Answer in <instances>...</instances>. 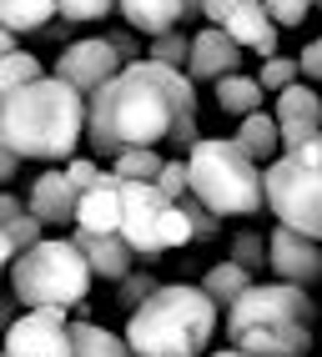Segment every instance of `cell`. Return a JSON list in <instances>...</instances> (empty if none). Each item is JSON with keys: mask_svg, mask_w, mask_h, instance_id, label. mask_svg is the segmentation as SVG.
Masks as SVG:
<instances>
[{"mask_svg": "<svg viewBox=\"0 0 322 357\" xmlns=\"http://www.w3.org/2000/svg\"><path fill=\"white\" fill-rule=\"evenodd\" d=\"M76 227L81 231H96V236H116L121 231V181L101 172L91 192H81L76 202Z\"/></svg>", "mask_w": 322, "mask_h": 357, "instance_id": "cell-15", "label": "cell"}, {"mask_svg": "<svg viewBox=\"0 0 322 357\" xmlns=\"http://www.w3.org/2000/svg\"><path fill=\"white\" fill-rule=\"evenodd\" d=\"M51 20H56V0H0V26L10 36L45 31Z\"/></svg>", "mask_w": 322, "mask_h": 357, "instance_id": "cell-22", "label": "cell"}, {"mask_svg": "<svg viewBox=\"0 0 322 357\" xmlns=\"http://www.w3.org/2000/svg\"><path fill=\"white\" fill-rule=\"evenodd\" d=\"M262 202L277 217V227L322 242V136L262 166Z\"/></svg>", "mask_w": 322, "mask_h": 357, "instance_id": "cell-6", "label": "cell"}, {"mask_svg": "<svg viewBox=\"0 0 322 357\" xmlns=\"http://www.w3.org/2000/svg\"><path fill=\"white\" fill-rule=\"evenodd\" d=\"M237 146L252 156V161H277L282 156V136H277V121H272V111H252V116H242L237 121Z\"/></svg>", "mask_w": 322, "mask_h": 357, "instance_id": "cell-19", "label": "cell"}, {"mask_svg": "<svg viewBox=\"0 0 322 357\" xmlns=\"http://www.w3.org/2000/svg\"><path fill=\"white\" fill-rule=\"evenodd\" d=\"M317 307L302 287H287V282H252V287L227 307V337H242V332L257 327H312Z\"/></svg>", "mask_w": 322, "mask_h": 357, "instance_id": "cell-8", "label": "cell"}, {"mask_svg": "<svg viewBox=\"0 0 322 357\" xmlns=\"http://www.w3.org/2000/svg\"><path fill=\"white\" fill-rule=\"evenodd\" d=\"M101 40H106L111 51L121 56V66H136V61H146V45H141V36H136L131 26H111Z\"/></svg>", "mask_w": 322, "mask_h": 357, "instance_id": "cell-35", "label": "cell"}, {"mask_svg": "<svg viewBox=\"0 0 322 357\" xmlns=\"http://www.w3.org/2000/svg\"><path fill=\"white\" fill-rule=\"evenodd\" d=\"M71 247L81 252V261L91 267V277L101 282H121L131 272V247L121 242V236H96V231H71Z\"/></svg>", "mask_w": 322, "mask_h": 357, "instance_id": "cell-17", "label": "cell"}, {"mask_svg": "<svg viewBox=\"0 0 322 357\" xmlns=\"http://www.w3.org/2000/svg\"><path fill=\"white\" fill-rule=\"evenodd\" d=\"M156 287H161V282H156L151 272H136V267H131V272L116 282V297H121V307H126V312H136V307H141V302H146Z\"/></svg>", "mask_w": 322, "mask_h": 357, "instance_id": "cell-32", "label": "cell"}, {"mask_svg": "<svg viewBox=\"0 0 322 357\" xmlns=\"http://www.w3.org/2000/svg\"><path fill=\"white\" fill-rule=\"evenodd\" d=\"M161 161H167L161 151H151V146H136V151L111 156V176H116V181H156Z\"/></svg>", "mask_w": 322, "mask_h": 357, "instance_id": "cell-25", "label": "cell"}, {"mask_svg": "<svg viewBox=\"0 0 322 357\" xmlns=\"http://www.w3.org/2000/svg\"><path fill=\"white\" fill-rule=\"evenodd\" d=\"M181 6V26H192V20H201V0H176Z\"/></svg>", "mask_w": 322, "mask_h": 357, "instance_id": "cell-41", "label": "cell"}, {"mask_svg": "<svg viewBox=\"0 0 322 357\" xmlns=\"http://www.w3.org/2000/svg\"><path fill=\"white\" fill-rule=\"evenodd\" d=\"M15 211H26V206H20V197H15V192H6V186H0V222H10Z\"/></svg>", "mask_w": 322, "mask_h": 357, "instance_id": "cell-40", "label": "cell"}, {"mask_svg": "<svg viewBox=\"0 0 322 357\" xmlns=\"http://www.w3.org/2000/svg\"><path fill=\"white\" fill-rule=\"evenodd\" d=\"M0 231H6V242H10L15 257H20V252H31V247L40 242V222L31 217V211H15L10 222H0Z\"/></svg>", "mask_w": 322, "mask_h": 357, "instance_id": "cell-31", "label": "cell"}, {"mask_svg": "<svg viewBox=\"0 0 322 357\" xmlns=\"http://www.w3.org/2000/svg\"><path fill=\"white\" fill-rule=\"evenodd\" d=\"M267 272L287 282V287H312V282H322V242H312V236L292 231V227H272L267 236Z\"/></svg>", "mask_w": 322, "mask_h": 357, "instance_id": "cell-11", "label": "cell"}, {"mask_svg": "<svg viewBox=\"0 0 322 357\" xmlns=\"http://www.w3.org/2000/svg\"><path fill=\"white\" fill-rule=\"evenodd\" d=\"M15 261V252H10V242H6V231H0V267H10Z\"/></svg>", "mask_w": 322, "mask_h": 357, "instance_id": "cell-43", "label": "cell"}, {"mask_svg": "<svg viewBox=\"0 0 322 357\" xmlns=\"http://www.w3.org/2000/svg\"><path fill=\"white\" fill-rule=\"evenodd\" d=\"M206 357H242L237 347H222V352H206Z\"/></svg>", "mask_w": 322, "mask_h": 357, "instance_id": "cell-45", "label": "cell"}, {"mask_svg": "<svg viewBox=\"0 0 322 357\" xmlns=\"http://www.w3.org/2000/svg\"><path fill=\"white\" fill-rule=\"evenodd\" d=\"M272 121H277L282 151L307 146L312 136H322V96H317L307 81H297V86L277 91V101H272Z\"/></svg>", "mask_w": 322, "mask_h": 357, "instance_id": "cell-12", "label": "cell"}, {"mask_svg": "<svg viewBox=\"0 0 322 357\" xmlns=\"http://www.w3.org/2000/svg\"><path fill=\"white\" fill-rule=\"evenodd\" d=\"M0 357H71V322H66V312H20L6 327Z\"/></svg>", "mask_w": 322, "mask_h": 357, "instance_id": "cell-10", "label": "cell"}, {"mask_svg": "<svg viewBox=\"0 0 322 357\" xmlns=\"http://www.w3.org/2000/svg\"><path fill=\"white\" fill-rule=\"evenodd\" d=\"M237 66H242V51L232 40H227V31L222 26H201L197 36H192V51H187V76L192 86H217L222 76H237Z\"/></svg>", "mask_w": 322, "mask_h": 357, "instance_id": "cell-13", "label": "cell"}, {"mask_svg": "<svg viewBox=\"0 0 322 357\" xmlns=\"http://www.w3.org/2000/svg\"><path fill=\"white\" fill-rule=\"evenodd\" d=\"M10 322H15V302H10V297H0V332H6Z\"/></svg>", "mask_w": 322, "mask_h": 357, "instance_id": "cell-42", "label": "cell"}, {"mask_svg": "<svg viewBox=\"0 0 322 357\" xmlns=\"http://www.w3.org/2000/svg\"><path fill=\"white\" fill-rule=\"evenodd\" d=\"M76 202H81V192L66 181V172H61V166H45V172L31 181L26 211L40 227H66V222H76Z\"/></svg>", "mask_w": 322, "mask_h": 357, "instance_id": "cell-14", "label": "cell"}, {"mask_svg": "<svg viewBox=\"0 0 322 357\" xmlns=\"http://www.w3.org/2000/svg\"><path fill=\"white\" fill-rule=\"evenodd\" d=\"M227 261H237V267H247L252 277H257L262 267H267V236H257V231H237L232 236V257H227Z\"/></svg>", "mask_w": 322, "mask_h": 357, "instance_id": "cell-27", "label": "cell"}, {"mask_svg": "<svg viewBox=\"0 0 322 357\" xmlns=\"http://www.w3.org/2000/svg\"><path fill=\"white\" fill-rule=\"evenodd\" d=\"M187 51H192V36L187 31H167L146 40V61L151 66H167V70H187Z\"/></svg>", "mask_w": 322, "mask_h": 357, "instance_id": "cell-26", "label": "cell"}, {"mask_svg": "<svg viewBox=\"0 0 322 357\" xmlns=\"http://www.w3.org/2000/svg\"><path fill=\"white\" fill-rule=\"evenodd\" d=\"M217 332V307L192 282L156 287L136 312H126V352L131 357H201Z\"/></svg>", "mask_w": 322, "mask_h": 357, "instance_id": "cell-3", "label": "cell"}, {"mask_svg": "<svg viewBox=\"0 0 322 357\" xmlns=\"http://www.w3.org/2000/svg\"><path fill=\"white\" fill-rule=\"evenodd\" d=\"M6 51H15V36H10L6 26H0V56H6Z\"/></svg>", "mask_w": 322, "mask_h": 357, "instance_id": "cell-44", "label": "cell"}, {"mask_svg": "<svg viewBox=\"0 0 322 357\" xmlns=\"http://www.w3.org/2000/svg\"><path fill=\"white\" fill-rule=\"evenodd\" d=\"M212 96H217V111H227V116H252V111H262V101H267V91L257 86V76H247V70H237V76H222L217 86H212Z\"/></svg>", "mask_w": 322, "mask_h": 357, "instance_id": "cell-20", "label": "cell"}, {"mask_svg": "<svg viewBox=\"0 0 322 357\" xmlns=\"http://www.w3.org/2000/svg\"><path fill=\"white\" fill-rule=\"evenodd\" d=\"M222 31H227V40H232L237 51H257V56H277V40H282V31L267 20L262 0H247V6H237L232 15L222 20Z\"/></svg>", "mask_w": 322, "mask_h": 357, "instance_id": "cell-16", "label": "cell"}, {"mask_svg": "<svg viewBox=\"0 0 322 357\" xmlns=\"http://www.w3.org/2000/svg\"><path fill=\"white\" fill-rule=\"evenodd\" d=\"M297 76H302V81H322V36L302 45V56H297Z\"/></svg>", "mask_w": 322, "mask_h": 357, "instance_id": "cell-37", "label": "cell"}, {"mask_svg": "<svg viewBox=\"0 0 322 357\" xmlns=\"http://www.w3.org/2000/svg\"><path fill=\"white\" fill-rule=\"evenodd\" d=\"M312 6H322V0H312Z\"/></svg>", "mask_w": 322, "mask_h": 357, "instance_id": "cell-46", "label": "cell"}, {"mask_svg": "<svg viewBox=\"0 0 322 357\" xmlns=\"http://www.w3.org/2000/svg\"><path fill=\"white\" fill-rule=\"evenodd\" d=\"M71 357H131L126 342L101 322H71Z\"/></svg>", "mask_w": 322, "mask_h": 357, "instance_id": "cell-23", "label": "cell"}, {"mask_svg": "<svg viewBox=\"0 0 322 357\" xmlns=\"http://www.w3.org/2000/svg\"><path fill=\"white\" fill-rule=\"evenodd\" d=\"M116 10H121L126 26L136 36H146V40L167 36V31H181V6L176 0H116Z\"/></svg>", "mask_w": 322, "mask_h": 357, "instance_id": "cell-18", "label": "cell"}, {"mask_svg": "<svg viewBox=\"0 0 322 357\" xmlns=\"http://www.w3.org/2000/svg\"><path fill=\"white\" fill-rule=\"evenodd\" d=\"M187 197H197L212 217H257L262 166L232 136H197L187 146Z\"/></svg>", "mask_w": 322, "mask_h": 357, "instance_id": "cell-4", "label": "cell"}, {"mask_svg": "<svg viewBox=\"0 0 322 357\" xmlns=\"http://www.w3.org/2000/svg\"><path fill=\"white\" fill-rule=\"evenodd\" d=\"M40 76H45V66H40L31 51H20V45H15V51H6V56H0V101H10L15 91L36 86Z\"/></svg>", "mask_w": 322, "mask_h": 357, "instance_id": "cell-24", "label": "cell"}, {"mask_svg": "<svg viewBox=\"0 0 322 357\" xmlns=\"http://www.w3.org/2000/svg\"><path fill=\"white\" fill-rule=\"evenodd\" d=\"M61 172H66V181H71L76 192H91V186H96V176H101V166H96V156H71Z\"/></svg>", "mask_w": 322, "mask_h": 357, "instance_id": "cell-36", "label": "cell"}, {"mask_svg": "<svg viewBox=\"0 0 322 357\" xmlns=\"http://www.w3.org/2000/svg\"><path fill=\"white\" fill-rule=\"evenodd\" d=\"M257 86L272 91V96L287 91V86H297V61H292V56H267L262 70H257Z\"/></svg>", "mask_w": 322, "mask_h": 357, "instance_id": "cell-29", "label": "cell"}, {"mask_svg": "<svg viewBox=\"0 0 322 357\" xmlns=\"http://www.w3.org/2000/svg\"><path fill=\"white\" fill-rule=\"evenodd\" d=\"M0 141L20 161L66 166L71 156H81V141H86V96H76L66 81L45 70L36 86L0 101Z\"/></svg>", "mask_w": 322, "mask_h": 357, "instance_id": "cell-2", "label": "cell"}, {"mask_svg": "<svg viewBox=\"0 0 322 357\" xmlns=\"http://www.w3.org/2000/svg\"><path fill=\"white\" fill-rule=\"evenodd\" d=\"M116 236L131 247V257L192 247V227L181 217V206L167 202L151 181H121V231Z\"/></svg>", "mask_w": 322, "mask_h": 357, "instance_id": "cell-7", "label": "cell"}, {"mask_svg": "<svg viewBox=\"0 0 322 357\" xmlns=\"http://www.w3.org/2000/svg\"><path fill=\"white\" fill-rule=\"evenodd\" d=\"M15 172H20V156L6 146V141H0V186H10V181H15Z\"/></svg>", "mask_w": 322, "mask_h": 357, "instance_id": "cell-39", "label": "cell"}, {"mask_svg": "<svg viewBox=\"0 0 322 357\" xmlns=\"http://www.w3.org/2000/svg\"><path fill=\"white\" fill-rule=\"evenodd\" d=\"M237 6H247V0H201V20H206V26H222Z\"/></svg>", "mask_w": 322, "mask_h": 357, "instance_id": "cell-38", "label": "cell"}, {"mask_svg": "<svg viewBox=\"0 0 322 357\" xmlns=\"http://www.w3.org/2000/svg\"><path fill=\"white\" fill-rule=\"evenodd\" d=\"M252 282H257V277H252L247 267H237V261H217V267L201 272V292L212 297V307H232Z\"/></svg>", "mask_w": 322, "mask_h": 357, "instance_id": "cell-21", "label": "cell"}, {"mask_svg": "<svg viewBox=\"0 0 322 357\" xmlns=\"http://www.w3.org/2000/svg\"><path fill=\"white\" fill-rule=\"evenodd\" d=\"M176 206H181V217H187V227H192V242H212V236L222 231V217H212L197 197H181Z\"/></svg>", "mask_w": 322, "mask_h": 357, "instance_id": "cell-30", "label": "cell"}, {"mask_svg": "<svg viewBox=\"0 0 322 357\" xmlns=\"http://www.w3.org/2000/svg\"><path fill=\"white\" fill-rule=\"evenodd\" d=\"M151 186H156V192L167 197V202H181V197H187V156H181V161H176V156H167Z\"/></svg>", "mask_w": 322, "mask_h": 357, "instance_id": "cell-33", "label": "cell"}, {"mask_svg": "<svg viewBox=\"0 0 322 357\" xmlns=\"http://www.w3.org/2000/svg\"><path fill=\"white\" fill-rule=\"evenodd\" d=\"M116 70H121V56L111 51L101 36H86V40H66V51L56 56L51 76H56V81H66V86L76 91V96H86V101H91L106 81H116Z\"/></svg>", "mask_w": 322, "mask_h": 357, "instance_id": "cell-9", "label": "cell"}, {"mask_svg": "<svg viewBox=\"0 0 322 357\" xmlns=\"http://www.w3.org/2000/svg\"><path fill=\"white\" fill-rule=\"evenodd\" d=\"M91 292V267L71 236H40L31 252L10 261V297L26 312H71Z\"/></svg>", "mask_w": 322, "mask_h": 357, "instance_id": "cell-5", "label": "cell"}, {"mask_svg": "<svg viewBox=\"0 0 322 357\" xmlns=\"http://www.w3.org/2000/svg\"><path fill=\"white\" fill-rule=\"evenodd\" d=\"M262 10H267V20L277 31H292V26H302V20H307L312 0H262Z\"/></svg>", "mask_w": 322, "mask_h": 357, "instance_id": "cell-34", "label": "cell"}, {"mask_svg": "<svg viewBox=\"0 0 322 357\" xmlns=\"http://www.w3.org/2000/svg\"><path fill=\"white\" fill-rule=\"evenodd\" d=\"M86 136L91 156H121L136 146H192L197 141V86L181 70L136 61L121 66L86 101Z\"/></svg>", "mask_w": 322, "mask_h": 357, "instance_id": "cell-1", "label": "cell"}, {"mask_svg": "<svg viewBox=\"0 0 322 357\" xmlns=\"http://www.w3.org/2000/svg\"><path fill=\"white\" fill-rule=\"evenodd\" d=\"M116 10V0H56V20L66 26H86V20H106Z\"/></svg>", "mask_w": 322, "mask_h": 357, "instance_id": "cell-28", "label": "cell"}]
</instances>
